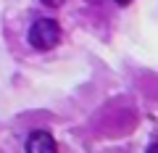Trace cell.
Wrapping results in <instances>:
<instances>
[{
	"label": "cell",
	"mask_w": 158,
	"mask_h": 153,
	"mask_svg": "<svg viewBox=\"0 0 158 153\" xmlns=\"http://www.w3.org/2000/svg\"><path fill=\"white\" fill-rule=\"evenodd\" d=\"M61 27H58L56 19H37V21H32V27H29L27 32V40L29 45L34 48V50L40 53H48L53 50V48L61 42Z\"/></svg>",
	"instance_id": "cell-1"
},
{
	"label": "cell",
	"mask_w": 158,
	"mask_h": 153,
	"mask_svg": "<svg viewBox=\"0 0 158 153\" xmlns=\"http://www.w3.org/2000/svg\"><path fill=\"white\" fill-rule=\"evenodd\" d=\"M27 153H58L56 137L45 130H34L27 137Z\"/></svg>",
	"instance_id": "cell-2"
},
{
	"label": "cell",
	"mask_w": 158,
	"mask_h": 153,
	"mask_svg": "<svg viewBox=\"0 0 158 153\" xmlns=\"http://www.w3.org/2000/svg\"><path fill=\"white\" fill-rule=\"evenodd\" d=\"M40 3H42V6H48V8H61L66 0H40Z\"/></svg>",
	"instance_id": "cell-3"
},
{
	"label": "cell",
	"mask_w": 158,
	"mask_h": 153,
	"mask_svg": "<svg viewBox=\"0 0 158 153\" xmlns=\"http://www.w3.org/2000/svg\"><path fill=\"white\" fill-rule=\"evenodd\" d=\"M148 153H158V142H153V145L148 148Z\"/></svg>",
	"instance_id": "cell-4"
},
{
	"label": "cell",
	"mask_w": 158,
	"mask_h": 153,
	"mask_svg": "<svg viewBox=\"0 0 158 153\" xmlns=\"http://www.w3.org/2000/svg\"><path fill=\"white\" fill-rule=\"evenodd\" d=\"M113 3H116V6H129L132 0H113Z\"/></svg>",
	"instance_id": "cell-5"
},
{
	"label": "cell",
	"mask_w": 158,
	"mask_h": 153,
	"mask_svg": "<svg viewBox=\"0 0 158 153\" xmlns=\"http://www.w3.org/2000/svg\"><path fill=\"white\" fill-rule=\"evenodd\" d=\"M90 3H95V0H90Z\"/></svg>",
	"instance_id": "cell-6"
}]
</instances>
